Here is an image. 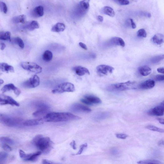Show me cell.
<instances>
[{"mask_svg": "<svg viewBox=\"0 0 164 164\" xmlns=\"http://www.w3.org/2000/svg\"><path fill=\"white\" fill-rule=\"evenodd\" d=\"M81 118L79 116L68 112H52L45 115L43 118L44 122H60L78 120Z\"/></svg>", "mask_w": 164, "mask_h": 164, "instance_id": "cell-1", "label": "cell"}, {"mask_svg": "<svg viewBox=\"0 0 164 164\" xmlns=\"http://www.w3.org/2000/svg\"><path fill=\"white\" fill-rule=\"evenodd\" d=\"M32 145L42 153L48 154L53 147V143L50 138L41 135L35 136L31 142Z\"/></svg>", "mask_w": 164, "mask_h": 164, "instance_id": "cell-2", "label": "cell"}, {"mask_svg": "<svg viewBox=\"0 0 164 164\" xmlns=\"http://www.w3.org/2000/svg\"><path fill=\"white\" fill-rule=\"evenodd\" d=\"M0 122L5 126L9 127H18L23 125V120L17 117L1 114Z\"/></svg>", "mask_w": 164, "mask_h": 164, "instance_id": "cell-3", "label": "cell"}, {"mask_svg": "<svg viewBox=\"0 0 164 164\" xmlns=\"http://www.w3.org/2000/svg\"><path fill=\"white\" fill-rule=\"evenodd\" d=\"M135 81H128L125 83L112 84L108 86L107 89L109 91H119L136 89Z\"/></svg>", "mask_w": 164, "mask_h": 164, "instance_id": "cell-4", "label": "cell"}, {"mask_svg": "<svg viewBox=\"0 0 164 164\" xmlns=\"http://www.w3.org/2000/svg\"><path fill=\"white\" fill-rule=\"evenodd\" d=\"M75 90L74 85L70 83H65L58 85L52 90L54 94L62 93L65 92H73Z\"/></svg>", "mask_w": 164, "mask_h": 164, "instance_id": "cell-5", "label": "cell"}, {"mask_svg": "<svg viewBox=\"0 0 164 164\" xmlns=\"http://www.w3.org/2000/svg\"><path fill=\"white\" fill-rule=\"evenodd\" d=\"M22 67L27 71L35 74H40L42 72V68L36 63L31 62H23L21 64Z\"/></svg>", "mask_w": 164, "mask_h": 164, "instance_id": "cell-6", "label": "cell"}, {"mask_svg": "<svg viewBox=\"0 0 164 164\" xmlns=\"http://www.w3.org/2000/svg\"><path fill=\"white\" fill-rule=\"evenodd\" d=\"M19 156L23 160L29 162H35L37 161L42 153L39 151L36 153L31 154H27L25 152L20 149L19 151Z\"/></svg>", "mask_w": 164, "mask_h": 164, "instance_id": "cell-7", "label": "cell"}, {"mask_svg": "<svg viewBox=\"0 0 164 164\" xmlns=\"http://www.w3.org/2000/svg\"><path fill=\"white\" fill-rule=\"evenodd\" d=\"M36 107L37 110L33 113V115L34 116L40 117L49 113L50 108L47 104L39 102L36 104Z\"/></svg>", "mask_w": 164, "mask_h": 164, "instance_id": "cell-8", "label": "cell"}, {"mask_svg": "<svg viewBox=\"0 0 164 164\" xmlns=\"http://www.w3.org/2000/svg\"><path fill=\"white\" fill-rule=\"evenodd\" d=\"M40 84V79L36 75H34L29 79L23 82L22 86L25 88L31 89L38 87Z\"/></svg>", "mask_w": 164, "mask_h": 164, "instance_id": "cell-9", "label": "cell"}, {"mask_svg": "<svg viewBox=\"0 0 164 164\" xmlns=\"http://www.w3.org/2000/svg\"><path fill=\"white\" fill-rule=\"evenodd\" d=\"M80 101L88 105H93L101 104L102 101L98 97L92 95H87L80 99Z\"/></svg>", "mask_w": 164, "mask_h": 164, "instance_id": "cell-10", "label": "cell"}, {"mask_svg": "<svg viewBox=\"0 0 164 164\" xmlns=\"http://www.w3.org/2000/svg\"><path fill=\"white\" fill-rule=\"evenodd\" d=\"M0 104L1 105L9 104L12 106H20L19 104L12 98L4 94L0 95Z\"/></svg>", "mask_w": 164, "mask_h": 164, "instance_id": "cell-11", "label": "cell"}, {"mask_svg": "<svg viewBox=\"0 0 164 164\" xmlns=\"http://www.w3.org/2000/svg\"><path fill=\"white\" fill-rule=\"evenodd\" d=\"M96 69L97 72L99 74L107 75L112 73L114 68L109 65H102L98 66L96 68Z\"/></svg>", "mask_w": 164, "mask_h": 164, "instance_id": "cell-12", "label": "cell"}, {"mask_svg": "<svg viewBox=\"0 0 164 164\" xmlns=\"http://www.w3.org/2000/svg\"><path fill=\"white\" fill-rule=\"evenodd\" d=\"M71 110L75 112L89 113L91 110L88 107L80 104H73L71 107Z\"/></svg>", "mask_w": 164, "mask_h": 164, "instance_id": "cell-13", "label": "cell"}, {"mask_svg": "<svg viewBox=\"0 0 164 164\" xmlns=\"http://www.w3.org/2000/svg\"><path fill=\"white\" fill-rule=\"evenodd\" d=\"M1 90L3 93L10 91H13L17 96H18L21 93L20 90L12 84H10L5 85L2 88Z\"/></svg>", "mask_w": 164, "mask_h": 164, "instance_id": "cell-14", "label": "cell"}, {"mask_svg": "<svg viewBox=\"0 0 164 164\" xmlns=\"http://www.w3.org/2000/svg\"><path fill=\"white\" fill-rule=\"evenodd\" d=\"M148 114L151 116H162L164 114V109L160 105L150 109Z\"/></svg>", "mask_w": 164, "mask_h": 164, "instance_id": "cell-15", "label": "cell"}, {"mask_svg": "<svg viewBox=\"0 0 164 164\" xmlns=\"http://www.w3.org/2000/svg\"><path fill=\"white\" fill-rule=\"evenodd\" d=\"M73 70L75 74L79 76H83L86 74L90 75L89 70L84 67L80 66H76L73 67Z\"/></svg>", "mask_w": 164, "mask_h": 164, "instance_id": "cell-16", "label": "cell"}, {"mask_svg": "<svg viewBox=\"0 0 164 164\" xmlns=\"http://www.w3.org/2000/svg\"><path fill=\"white\" fill-rule=\"evenodd\" d=\"M155 85V81L150 79L147 80L139 85V88L142 89H148L154 88Z\"/></svg>", "mask_w": 164, "mask_h": 164, "instance_id": "cell-17", "label": "cell"}, {"mask_svg": "<svg viewBox=\"0 0 164 164\" xmlns=\"http://www.w3.org/2000/svg\"><path fill=\"white\" fill-rule=\"evenodd\" d=\"M44 122L43 118L29 120L24 122L23 125L26 126H37L42 124Z\"/></svg>", "mask_w": 164, "mask_h": 164, "instance_id": "cell-18", "label": "cell"}, {"mask_svg": "<svg viewBox=\"0 0 164 164\" xmlns=\"http://www.w3.org/2000/svg\"><path fill=\"white\" fill-rule=\"evenodd\" d=\"M40 26L38 22L36 21H32L27 23L24 28L29 31H32L39 28Z\"/></svg>", "mask_w": 164, "mask_h": 164, "instance_id": "cell-19", "label": "cell"}, {"mask_svg": "<svg viewBox=\"0 0 164 164\" xmlns=\"http://www.w3.org/2000/svg\"><path fill=\"white\" fill-rule=\"evenodd\" d=\"M152 41L156 44L161 45L164 42V36L161 33H157L152 38Z\"/></svg>", "mask_w": 164, "mask_h": 164, "instance_id": "cell-20", "label": "cell"}, {"mask_svg": "<svg viewBox=\"0 0 164 164\" xmlns=\"http://www.w3.org/2000/svg\"><path fill=\"white\" fill-rule=\"evenodd\" d=\"M0 69L2 71L7 73H14L15 71L14 68L12 66L4 63H1L0 64Z\"/></svg>", "mask_w": 164, "mask_h": 164, "instance_id": "cell-21", "label": "cell"}, {"mask_svg": "<svg viewBox=\"0 0 164 164\" xmlns=\"http://www.w3.org/2000/svg\"><path fill=\"white\" fill-rule=\"evenodd\" d=\"M138 71L140 75L144 76L149 75L151 73V68L147 65H144L139 68Z\"/></svg>", "mask_w": 164, "mask_h": 164, "instance_id": "cell-22", "label": "cell"}, {"mask_svg": "<svg viewBox=\"0 0 164 164\" xmlns=\"http://www.w3.org/2000/svg\"><path fill=\"white\" fill-rule=\"evenodd\" d=\"M32 14L34 17H42L44 15L43 7L40 6L35 8L33 10Z\"/></svg>", "mask_w": 164, "mask_h": 164, "instance_id": "cell-23", "label": "cell"}, {"mask_svg": "<svg viewBox=\"0 0 164 164\" xmlns=\"http://www.w3.org/2000/svg\"><path fill=\"white\" fill-rule=\"evenodd\" d=\"M110 115V113L109 112H102L96 115L94 118L97 121H101L109 118Z\"/></svg>", "mask_w": 164, "mask_h": 164, "instance_id": "cell-24", "label": "cell"}, {"mask_svg": "<svg viewBox=\"0 0 164 164\" xmlns=\"http://www.w3.org/2000/svg\"><path fill=\"white\" fill-rule=\"evenodd\" d=\"M27 21V16L24 15L15 17L12 19L13 22L15 23H26Z\"/></svg>", "mask_w": 164, "mask_h": 164, "instance_id": "cell-25", "label": "cell"}, {"mask_svg": "<svg viewBox=\"0 0 164 164\" xmlns=\"http://www.w3.org/2000/svg\"><path fill=\"white\" fill-rule=\"evenodd\" d=\"M65 28V26L64 23L58 22L52 27L51 31L54 32H59L64 31Z\"/></svg>", "mask_w": 164, "mask_h": 164, "instance_id": "cell-26", "label": "cell"}, {"mask_svg": "<svg viewBox=\"0 0 164 164\" xmlns=\"http://www.w3.org/2000/svg\"><path fill=\"white\" fill-rule=\"evenodd\" d=\"M102 11L104 14L111 17H113L115 15L114 10L112 8L109 7H104L102 9Z\"/></svg>", "mask_w": 164, "mask_h": 164, "instance_id": "cell-27", "label": "cell"}, {"mask_svg": "<svg viewBox=\"0 0 164 164\" xmlns=\"http://www.w3.org/2000/svg\"><path fill=\"white\" fill-rule=\"evenodd\" d=\"M42 57L44 61L46 62L50 61L52 59V53L49 51H46L43 53Z\"/></svg>", "mask_w": 164, "mask_h": 164, "instance_id": "cell-28", "label": "cell"}, {"mask_svg": "<svg viewBox=\"0 0 164 164\" xmlns=\"http://www.w3.org/2000/svg\"><path fill=\"white\" fill-rule=\"evenodd\" d=\"M0 141L2 144H6L9 145H13L15 144L14 140L9 137H2L0 138Z\"/></svg>", "mask_w": 164, "mask_h": 164, "instance_id": "cell-29", "label": "cell"}, {"mask_svg": "<svg viewBox=\"0 0 164 164\" xmlns=\"http://www.w3.org/2000/svg\"><path fill=\"white\" fill-rule=\"evenodd\" d=\"M10 36L11 33L9 31L1 32L0 33V39L3 41H11Z\"/></svg>", "mask_w": 164, "mask_h": 164, "instance_id": "cell-30", "label": "cell"}, {"mask_svg": "<svg viewBox=\"0 0 164 164\" xmlns=\"http://www.w3.org/2000/svg\"><path fill=\"white\" fill-rule=\"evenodd\" d=\"M112 42L115 45H120L122 47H124L125 43L123 40L119 37H114L111 39Z\"/></svg>", "mask_w": 164, "mask_h": 164, "instance_id": "cell-31", "label": "cell"}, {"mask_svg": "<svg viewBox=\"0 0 164 164\" xmlns=\"http://www.w3.org/2000/svg\"><path fill=\"white\" fill-rule=\"evenodd\" d=\"M80 8L84 11H86L88 10L89 7V1H81L79 4Z\"/></svg>", "mask_w": 164, "mask_h": 164, "instance_id": "cell-32", "label": "cell"}, {"mask_svg": "<svg viewBox=\"0 0 164 164\" xmlns=\"http://www.w3.org/2000/svg\"><path fill=\"white\" fill-rule=\"evenodd\" d=\"M164 59V55H160L152 57L151 60V62L153 64L158 63Z\"/></svg>", "mask_w": 164, "mask_h": 164, "instance_id": "cell-33", "label": "cell"}, {"mask_svg": "<svg viewBox=\"0 0 164 164\" xmlns=\"http://www.w3.org/2000/svg\"><path fill=\"white\" fill-rule=\"evenodd\" d=\"M146 128L152 131L164 133V129H163L158 128L153 125H148L146 127Z\"/></svg>", "mask_w": 164, "mask_h": 164, "instance_id": "cell-34", "label": "cell"}, {"mask_svg": "<svg viewBox=\"0 0 164 164\" xmlns=\"http://www.w3.org/2000/svg\"><path fill=\"white\" fill-rule=\"evenodd\" d=\"M8 154L7 152H2L0 153V163L1 164H5Z\"/></svg>", "mask_w": 164, "mask_h": 164, "instance_id": "cell-35", "label": "cell"}, {"mask_svg": "<svg viewBox=\"0 0 164 164\" xmlns=\"http://www.w3.org/2000/svg\"><path fill=\"white\" fill-rule=\"evenodd\" d=\"M137 163L138 164H148L152 163H160L161 162L156 160L149 159L139 161H138Z\"/></svg>", "mask_w": 164, "mask_h": 164, "instance_id": "cell-36", "label": "cell"}, {"mask_svg": "<svg viewBox=\"0 0 164 164\" xmlns=\"http://www.w3.org/2000/svg\"><path fill=\"white\" fill-rule=\"evenodd\" d=\"M14 42L17 44L20 48L23 49L24 48L25 45L22 40L19 37L15 38L14 40Z\"/></svg>", "mask_w": 164, "mask_h": 164, "instance_id": "cell-37", "label": "cell"}, {"mask_svg": "<svg viewBox=\"0 0 164 164\" xmlns=\"http://www.w3.org/2000/svg\"><path fill=\"white\" fill-rule=\"evenodd\" d=\"M137 36L138 37L142 38H146L147 33L144 29H140L137 32Z\"/></svg>", "mask_w": 164, "mask_h": 164, "instance_id": "cell-38", "label": "cell"}, {"mask_svg": "<svg viewBox=\"0 0 164 164\" xmlns=\"http://www.w3.org/2000/svg\"><path fill=\"white\" fill-rule=\"evenodd\" d=\"M0 7L1 11L5 14H6L7 11V7L6 4L4 2L2 1L0 3Z\"/></svg>", "mask_w": 164, "mask_h": 164, "instance_id": "cell-39", "label": "cell"}, {"mask_svg": "<svg viewBox=\"0 0 164 164\" xmlns=\"http://www.w3.org/2000/svg\"><path fill=\"white\" fill-rule=\"evenodd\" d=\"M88 146L87 143H85L81 145L80 147V149L77 152L76 155H79L83 153L84 149Z\"/></svg>", "mask_w": 164, "mask_h": 164, "instance_id": "cell-40", "label": "cell"}, {"mask_svg": "<svg viewBox=\"0 0 164 164\" xmlns=\"http://www.w3.org/2000/svg\"><path fill=\"white\" fill-rule=\"evenodd\" d=\"M2 147L6 152H9L12 150V148L9 145L6 144H2Z\"/></svg>", "mask_w": 164, "mask_h": 164, "instance_id": "cell-41", "label": "cell"}, {"mask_svg": "<svg viewBox=\"0 0 164 164\" xmlns=\"http://www.w3.org/2000/svg\"><path fill=\"white\" fill-rule=\"evenodd\" d=\"M115 135L117 138L122 139H125L128 137L127 135L123 133L116 134Z\"/></svg>", "mask_w": 164, "mask_h": 164, "instance_id": "cell-42", "label": "cell"}, {"mask_svg": "<svg viewBox=\"0 0 164 164\" xmlns=\"http://www.w3.org/2000/svg\"><path fill=\"white\" fill-rule=\"evenodd\" d=\"M42 164H60L48 160L43 159L42 162Z\"/></svg>", "mask_w": 164, "mask_h": 164, "instance_id": "cell-43", "label": "cell"}, {"mask_svg": "<svg viewBox=\"0 0 164 164\" xmlns=\"http://www.w3.org/2000/svg\"><path fill=\"white\" fill-rule=\"evenodd\" d=\"M116 2L119 4L122 5H128L130 4V2L126 0H123V1H116Z\"/></svg>", "mask_w": 164, "mask_h": 164, "instance_id": "cell-44", "label": "cell"}, {"mask_svg": "<svg viewBox=\"0 0 164 164\" xmlns=\"http://www.w3.org/2000/svg\"><path fill=\"white\" fill-rule=\"evenodd\" d=\"M156 80L158 81H161L164 80V75H158L155 78Z\"/></svg>", "mask_w": 164, "mask_h": 164, "instance_id": "cell-45", "label": "cell"}, {"mask_svg": "<svg viewBox=\"0 0 164 164\" xmlns=\"http://www.w3.org/2000/svg\"><path fill=\"white\" fill-rule=\"evenodd\" d=\"M79 46L81 47L83 49L87 50L88 49L87 46L83 42H80L79 43Z\"/></svg>", "mask_w": 164, "mask_h": 164, "instance_id": "cell-46", "label": "cell"}, {"mask_svg": "<svg viewBox=\"0 0 164 164\" xmlns=\"http://www.w3.org/2000/svg\"><path fill=\"white\" fill-rule=\"evenodd\" d=\"M70 145L71 146L74 150H76V143L74 140H73V141L70 143Z\"/></svg>", "mask_w": 164, "mask_h": 164, "instance_id": "cell-47", "label": "cell"}, {"mask_svg": "<svg viewBox=\"0 0 164 164\" xmlns=\"http://www.w3.org/2000/svg\"><path fill=\"white\" fill-rule=\"evenodd\" d=\"M130 21L132 28L133 29H135L136 27V25L133 20L132 19H130Z\"/></svg>", "mask_w": 164, "mask_h": 164, "instance_id": "cell-48", "label": "cell"}, {"mask_svg": "<svg viewBox=\"0 0 164 164\" xmlns=\"http://www.w3.org/2000/svg\"><path fill=\"white\" fill-rule=\"evenodd\" d=\"M111 152L112 154L114 155L118 154V150L115 148L112 149Z\"/></svg>", "mask_w": 164, "mask_h": 164, "instance_id": "cell-49", "label": "cell"}, {"mask_svg": "<svg viewBox=\"0 0 164 164\" xmlns=\"http://www.w3.org/2000/svg\"><path fill=\"white\" fill-rule=\"evenodd\" d=\"M157 71L159 73L164 74V68H159L157 69Z\"/></svg>", "mask_w": 164, "mask_h": 164, "instance_id": "cell-50", "label": "cell"}, {"mask_svg": "<svg viewBox=\"0 0 164 164\" xmlns=\"http://www.w3.org/2000/svg\"><path fill=\"white\" fill-rule=\"evenodd\" d=\"M6 47V45L5 43L2 42H1V50L3 51L4 50Z\"/></svg>", "mask_w": 164, "mask_h": 164, "instance_id": "cell-51", "label": "cell"}, {"mask_svg": "<svg viewBox=\"0 0 164 164\" xmlns=\"http://www.w3.org/2000/svg\"><path fill=\"white\" fill-rule=\"evenodd\" d=\"M97 18L98 20L100 22H102L104 20L103 17L100 16H99L97 17Z\"/></svg>", "mask_w": 164, "mask_h": 164, "instance_id": "cell-52", "label": "cell"}, {"mask_svg": "<svg viewBox=\"0 0 164 164\" xmlns=\"http://www.w3.org/2000/svg\"><path fill=\"white\" fill-rule=\"evenodd\" d=\"M158 120L161 124L164 125V118H159Z\"/></svg>", "mask_w": 164, "mask_h": 164, "instance_id": "cell-53", "label": "cell"}, {"mask_svg": "<svg viewBox=\"0 0 164 164\" xmlns=\"http://www.w3.org/2000/svg\"><path fill=\"white\" fill-rule=\"evenodd\" d=\"M3 83H4V81L2 80L1 79V80H0V83H1V85Z\"/></svg>", "mask_w": 164, "mask_h": 164, "instance_id": "cell-54", "label": "cell"}, {"mask_svg": "<svg viewBox=\"0 0 164 164\" xmlns=\"http://www.w3.org/2000/svg\"><path fill=\"white\" fill-rule=\"evenodd\" d=\"M148 164H160V163H149Z\"/></svg>", "mask_w": 164, "mask_h": 164, "instance_id": "cell-55", "label": "cell"}]
</instances>
